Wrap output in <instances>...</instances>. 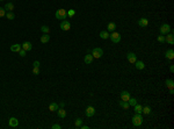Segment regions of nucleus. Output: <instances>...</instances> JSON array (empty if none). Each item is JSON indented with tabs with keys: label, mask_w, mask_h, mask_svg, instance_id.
Wrapping results in <instances>:
<instances>
[{
	"label": "nucleus",
	"mask_w": 174,
	"mask_h": 129,
	"mask_svg": "<svg viewBox=\"0 0 174 129\" xmlns=\"http://www.w3.org/2000/svg\"><path fill=\"white\" fill-rule=\"evenodd\" d=\"M142 123H143L142 114L136 113L133 116H132V124H133L135 127H139V126H142Z\"/></svg>",
	"instance_id": "nucleus-1"
},
{
	"label": "nucleus",
	"mask_w": 174,
	"mask_h": 129,
	"mask_svg": "<svg viewBox=\"0 0 174 129\" xmlns=\"http://www.w3.org/2000/svg\"><path fill=\"white\" fill-rule=\"evenodd\" d=\"M67 17V12L65 11V9H63V8H59L57 12H56V19H58V20H65Z\"/></svg>",
	"instance_id": "nucleus-2"
},
{
	"label": "nucleus",
	"mask_w": 174,
	"mask_h": 129,
	"mask_svg": "<svg viewBox=\"0 0 174 129\" xmlns=\"http://www.w3.org/2000/svg\"><path fill=\"white\" fill-rule=\"evenodd\" d=\"M109 38L111 40V42L118 43L121 41V34L117 32H111V34H109Z\"/></svg>",
	"instance_id": "nucleus-3"
},
{
	"label": "nucleus",
	"mask_w": 174,
	"mask_h": 129,
	"mask_svg": "<svg viewBox=\"0 0 174 129\" xmlns=\"http://www.w3.org/2000/svg\"><path fill=\"white\" fill-rule=\"evenodd\" d=\"M159 30H160V34H161V35H166V34H168V33L172 30V28H171L169 25L164 23V25H161V27L159 28Z\"/></svg>",
	"instance_id": "nucleus-4"
},
{
	"label": "nucleus",
	"mask_w": 174,
	"mask_h": 129,
	"mask_svg": "<svg viewBox=\"0 0 174 129\" xmlns=\"http://www.w3.org/2000/svg\"><path fill=\"white\" fill-rule=\"evenodd\" d=\"M102 55H103V50H102L101 48H94L93 49V51H92L93 58H101Z\"/></svg>",
	"instance_id": "nucleus-5"
},
{
	"label": "nucleus",
	"mask_w": 174,
	"mask_h": 129,
	"mask_svg": "<svg viewBox=\"0 0 174 129\" xmlns=\"http://www.w3.org/2000/svg\"><path fill=\"white\" fill-rule=\"evenodd\" d=\"M60 29H62V30H65V32L70 30V29H71V23H70V21L63 20V21L60 22Z\"/></svg>",
	"instance_id": "nucleus-6"
},
{
	"label": "nucleus",
	"mask_w": 174,
	"mask_h": 129,
	"mask_svg": "<svg viewBox=\"0 0 174 129\" xmlns=\"http://www.w3.org/2000/svg\"><path fill=\"white\" fill-rule=\"evenodd\" d=\"M85 114H86V116H88V118H92L93 115L95 114V109L93 106H88V107L86 108V111H85Z\"/></svg>",
	"instance_id": "nucleus-7"
},
{
	"label": "nucleus",
	"mask_w": 174,
	"mask_h": 129,
	"mask_svg": "<svg viewBox=\"0 0 174 129\" xmlns=\"http://www.w3.org/2000/svg\"><path fill=\"white\" fill-rule=\"evenodd\" d=\"M130 93L128 91H123L121 92V100H123V101H129V99H130Z\"/></svg>",
	"instance_id": "nucleus-8"
},
{
	"label": "nucleus",
	"mask_w": 174,
	"mask_h": 129,
	"mask_svg": "<svg viewBox=\"0 0 174 129\" xmlns=\"http://www.w3.org/2000/svg\"><path fill=\"white\" fill-rule=\"evenodd\" d=\"M167 36L165 37V42L169 43V44H174V36H173V33H168L166 34Z\"/></svg>",
	"instance_id": "nucleus-9"
},
{
	"label": "nucleus",
	"mask_w": 174,
	"mask_h": 129,
	"mask_svg": "<svg viewBox=\"0 0 174 129\" xmlns=\"http://www.w3.org/2000/svg\"><path fill=\"white\" fill-rule=\"evenodd\" d=\"M127 58L130 63H135V62L137 60V56L133 54V52H129V54L127 55Z\"/></svg>",
	"instance_id": "nucleus-10"
},
{
	"label": "nucleus",
	"mask_w": 174,
	"mask_h": 129,
	"mask_svg": "<svg viewBox=\"0 0 174 129\" xmlns=\"http://www.w3.org/2000/svg\"><path fill=\"white\" fill-rule=\"evenodd\" d=\"M21 48L23 49V50H26V51H30L33 49V45L30 42H25L21 44Z\"/></svg>",
	"instance_id": "nucleus-11"
},
{
	"label": "nucleus",
	"mask_w": 174,
	"mask_h": 129,
	"mask_svg": "<svg viewBox=\"0 0 174 129\" xmlns=\"http://www.w3.org/2000/svg\"><path fill=\"white\" fill-rule=\"evenodd\" d=\"M8 124H9V127L15 128V127L19 126V121H17V119H15V118H11L9 119V121H8Z\"/></svg>",
	"instance_id": "nucleus-12"
},
{
	"label": "nucleus",
	"mask_w": 174,
	"mask_h": 129,
	"mask_svg": "<svg viewBox=\"0 0 174 129\" xmlns=\"http://www.w3.org/2000/svg\"><path fill=\"white\" fill-rule=\"evenodd\" d=\"M138 25L141 26V27H146L149 25V20L146 17H142V19H139L138 20Z\"/></svg>",
	"instance_id": "nucleus-13"
},
{
	"label": "nucleus",
	"mask_w": 174,
	"mask_h": 129,
	"mask_svg": "<svg viewBox=\"0 0 174 129\" xmlns=\"http://www.w3.org/2000/svg\"><path fill=\"white\" fill-rule=\"evenodd\" d=\"M59 108V105L57 102H51L50 106H49V111L50 112H57V109Z\"/></svg>",
	"instance_id": "nucleus-14"
},
{
	"label": "nucleus",
	"mask_w": 174,
	"mask_h": 129,
	"mask_svg": "<svg viewBox=\"0 0 174 129\" xmlns=\"http://www.w3.org/2000/svg\"><path fill=\"white\" fill-rule=\"evenodd\" d=\"M165 56H166V58L167 59H173L174 58V50L173 49H168V50L166 51Z\"/></svg>",
	"instance_id": "nucleus-15"
},
{
	"label": "nucleus",
	"mask_w": 174,
	"mask_h": 129,
	"mask_svg": "<svg viewBox=\"0 0 174 129\" xmlns=\"http://www.w3.org/2000/svg\"><path fill=\"white\" fill-rule=\"evenodd\" d=\"M84 62L86 63V64H91V63L93 62V56H92V54L86 55V56L84 57Z\"/></svg>",
	"instance_id": "nucleus-16"
},
{
	"label": "nucleus",
	"mask_w": 174,
	"mask_h": 129,
	"mask_svg": "<svg viewBox=\"0 0 174 129\" xmlns=\"http://www.w3.org/2000/svg\"><path fill=\"white\" fill-rule=\"evenodd\" d=\"M21 49H22L21 44H13V45H11V51H13V52H19Z\"/></svg>",
	"instance_id": "nucleus-17"
},
{
	"label": "nucleus",
	"mask_w": 174,
	"mask_h": 129,
	"mask_svg": "<svg viewBox=\"0 0 174 129\" xmlns=\"http://www.w3.org/2000/svg\"><path fill=\"white\" fill-rule=\"evenodd\" d=\"M115 29H116L115 22H109L108 26H107V30H108V32H115Z\"/></svg>",
	"instance_id": "nucleus-18"
},
{
	"label": "nucleus",
	"mask_w": 174,
	"mask_h": 129,
	"mask_svg": "<svg viewBox=\"0 0 174 129\" xmlns=\"http://www.w3.org/2000/svg\"><path fill=\"white\" fill-rule=\"evenodd\" d=\"M57 115L59 118H65L66 116V112H65V109L64 108H58L57 109Z\"/></svg>",
	"instance_id": "nucleus-19"
},
{
	"label": "nucleus",
	"mask_w": 174,
	"mask_h": 129,
	"mask_svg": "<svg viewBox=\"0 0 174 129\" xmlns=\"http://www.w3.org/2000/svg\"><path fill=\"white\" fill-rule=\"evenodd\" d=\"M165 84H166V87H167V88H169V90H173V88H174V81H173V79H167Z\"/></svg>",
	"instance_id": "nucleus-20"
},
{
	"label": "nucleus",
	"mask_w": 174,
	"mask_h": 129,
	"mask_svg": "<svg viewBox=\"0 0 174 129\" xmlns=\"http://www.w3.org/2000/svg\"><path fill=\"white\" fill-rule=\"evenodd\" d=\"M135 64H136V69H138V70H143L145 68V64L143 63L142 60H136Z\"/></svg>",
	"instance_id": "nucleus-21"
},
{
	"label": "nucleus",
	"mask_w": 174,
	"mask_h": 129,
	"mask_svg": "<svg viewBox=\"0 0 174 129\" xmlns=\"http://www.w3.org/2000/svg\"><path fill=\"white\" fill-rule=\"evenodd\" d=\"M100 37L103 38V40L109 38V32H108V30H102V32H100Z\"/></svg>",
	"instance_id": "nucleus-22"
},
{
	"label": "nucleus",
	"mask_w": 174,
	"mask_h": 129,
	"mask_svg": "<svg viewBox=\"0 0 174 129\" xmlns=\"http://www.w3.org/2000/svg\"><path fill=\"white\" fill-rule=\"evenodd\" d=\"M4 8L6 9V12H12L13 9H14V5H13L12 2H7V4L5 5V7H4Z\"/></svg>",
	"instance_id": "nucleus-23"
},
{
	"label": "nucleus",
	"mask_w": 174,
	"mask_h": 129,
	"mask_svg": "<svg viewBox=\"0 0 174 129\" xmlns=\"http://www.w3.org/2000/svg\"><path fill=\"white\" fill-rule=\"evenodd\" d=\"M133 107H135V112H136V113H138V114H142L143 106L141 105V103H136V105H135Z\"/></svg>",
	"instance_id": "nucleus-24"
},
{
	"label": "nucleus",
	"mask_w": 174,
	"mask_h": 129,
	"mask_svg": "<svg viewBox=\"0 0 174 129\" xmlns=\"http://www.w3.org/2000/svg\"><path fill=\"white\" fill-rule=\"evenodd\" d=\"M50 41V36H49V34H44L41 36V42L42 43H48Z\"/></svg>",
	"instance_id": "nucleus-25"
},
{
	"label": "nucleus",
	"mask_w": 174,
	"mask_h": 129,
	"mask_svg": "<svg viewBox=\"0 0 174 129\" xmlns=\"http://www.w3.org/2000/svg\"><path fill=\"white\" fill-rule=\"evenodd\" d=\"M6 17H7L8 20H14V19H15V15H14L13 12H7V13H6Z\"/></svg>",
	"instance_id": "nucleus-26"
},
{
	"label": "nucleus",
	"mask_w": 174,
	"mask_h": 129,
	"mask_svg": "<svg viewBox=\"0 0 174 129\" xmlns=\"http://www.w3.org/2000/svg\"><path fill=\"white\" fill-rule=\"evenodd\" d=\"M120 106H121L122 108H124V109H128V108L130 107L129 102H128V101H123V100H122V102H120Z\"/></svg>",
	"instance_id": "nucleus-27"
},
{
	"label": "nucleus",
	"mask_w": 174,
	"mask_h": 129,
	"mask_svg": "<svg viewBox=\"0 0 174 129\" xmlns=\"http://www.w3.org/2000/svg\"><path fill=\"white\" fill-rule=\"evenodd\" d=\"M81 123H83V120L80 118H78L75 120V122H74V127H75V128H79L80 126H81Z\"/></svg>",
	"instance_id": "nucleus-28"
},
{
	"label": "nucleus",
	"mask_w": 174,
	"mask_h": 129,
	"mask_svg": "<svg viewBox=\"0 0 174 129\" xmlns=\"http://www.w3.org/2000/svg\"><path fill=\"white\" fill-rule=\"evenodd\" d=\"M142 113H144V114H151V108L149 107V106H145V107H143V111H142Z\"/></svg>",
	"instance_id": "nucleus-29"
},
{
	"label": "nucleus",
	"mask_w": 174,
	"mask_h": 129,
	"mask_svg": "<svg viewBox=\"0 0 174 129\" xmlns=\"http://www.w3.org/2000/svg\"><path fill=\"white\" fill-rule=\"evenodd\" d=\"M41 30H42L44 34H49V32H50V28L48 27V26H42V27H41Z\"/></svg>",
	"instance_id": "nucleus-30"
},
{
	"label": "nucleus",
	"mask_w": 174,
	"mask_h": 129,
	"mask_svg": "<svg viewBox=\"0 0 174 129\" xmlns=\"http://www.w3.org/2000/svg\"><path fill=\"white\" fill-rule=\"evenodd\" d=\"M128 102H129V105H130V106H135V105L137 103V100H136L135 98H130Z\"/></svg>",
	"instance_id": "nucleus-31"
},
{
	"label": "nucleus",
	"mask_w": 174,
	"mask_h": 129,
	"mask_svg": "<svg viewBox=\"0 0 174 129\" xmlns=\"http://www.w3.org/2000/svg\"><path fill=\"white\" fill-rule=\"evenodd\" d=\"M157 40H158V42H160V43H164V42H165V36H164V35H161V34H160V35H159L158 37H157Z\"/></svg>",
	"instance_id": "nucleus-32"
},
{
	"label": "nucleus",
	"mask_w": 174,
	"mask_h": 129,
	"mask_svg": "<svg viewBox=\"0 0 174 129\" xmlns=\"http://www.w3.org/2000/svg\"><path fill=\"white\" fill-rule=\"evenodd\" d=\"M6 9L5 8H2V7H0V17H2V16H5L6 15Z\"/></svg>",
	"instance_id": "nucleus-33"
},
{
	"label": "nucleus",
	"mask_w": 174,
	"mask_h": 129,
	"mask_svg": "<svg viewBox=\"0 0 174 129\" xmlns=\"http://www.w3.org/2000/svg\"><path fill=\"white\" fill-rule=\"evenodd\" d=\"M33 73H34L35 76L40 75V69H38V68H35V66H34V69H33Z\"/></svg>",
	"instance_id": "nucleus-34"
},
{
	"label": "nucleus",
	"mask_w": 174,
	"mask_h": 129,
	"mask_svg": "<svg viewBox=\"0 0 174 129\" xmlns=\"http://www.w3.org/2000/svg\"><path fill=\"white\" fill-rule=\"evenodd\" d=\"M19 54H20V56H21V57H25V56H26V54H27V51H26V50H23V49H21V50L19 51Z\"/></svg>",
	"instance_id": "nucleus-35"
},
{
	"label": "nucleus",
	"mask_w": 174,
	"mask_h": 129,
	"mask_svg": "<svg viewBox=\"0 0 174 129\" xmlns=\"http://www.w3.org/2000/svg\"><path fill=\"white\" fill-rule=\"evenodd\" d=\"M74 14H75V11H74V9H70V11L67 12V15L69 16H73Z\"/></svg>",
	"instance_id": "nucleus-36"
},
{
	"label": "nucleus",
	"mask_w": 174,
	"mask_h": 129,
	"mask_svg": "<svg viewBox=\"0 0 174 129\" xmlns=\"http://www.w3.org/2000/svg\"><path fill=\"white\" fill-rule=\"evenodd\" d=\"M34 66H35V68H40V62H38V60H35V62H34Z\"/></svg>",
	"instance_id": "nucleus-37"
},
{
	"label": "nucleus",
	"mask_w": 174,
	"mask_h": 129,
	"mask_svg": "<svg viewBox=\"0 0 174 129\" xmlns=\"http://www.w3.org/2000/svg\"><path fill=\"white\" fill-rule=\"evenodd\" d=\"M52 128H53V129H60L62 127H60L59 124H57V123H56V124H53V126H52Z\"/></svg>",
	"instance_id": "nucleus-38"
},
{
	"label": "nucleus",
	"mask_w": 174,
	"mask_h": 129,
	"mask_svg": "<svg viewBox=\"0 0 174 129\" xmlns=\"http://www.w3.org/2000/svg\"><path fill=\"white\" fill-rule=\"evenodd\" d=\"M79 128H81V129H88L90 127H88V126H84V124H81V126H80Z\"/></svg>",
	"instance_id": "nucleus-39"
},
{
	"label": "nucleus",
	"mask_w": 174,
	"mask_h": 129,
	"mask_svg": "<svg viewBox=\"0 0 174 129\" xmlns=\"http://www.w3.org/2000/svg\"><path fill=\"white\" fill-rule=\"evenodd\" d=\"M169 70H171V72H174V65H171V66H169Z\"/></svg>",
	"instance_id": "nucleus-40"
},
{
	"label": "nucleus",
	"mask_w": 174,
	"mask_h": 129,
	"mask_svg": "<svg viewBox=\"0 0 174 129\" xmlns=\"http://www.w3.org/2000/svg\"><path fill=\"white\" fill-rule=\"evenodd\" d=\"M64 106H65V103H64V102H60V103H59V107L60 108H64Z\"/></svg>",
	"instance_id": "nucleus-41"
},
{
	"label": "nucleus",
	"mask_w": 174,
	"mask_h": 129,
	"mask_svg": "<svg viewBox=\"0 0 174 129\" xmlns=\"http://www.w3.org/2000/svg\"><path fill=\"white\" fill-rule=\"evenodd\" d=\"M169 93H171V94H174V90H169Z\"/></svg>",
	"instance_id": "nucleus-42"
},
{
	"label": "nucleus",
	"mask_w": 174,
	"mask_h": 129,
	"mask_svg": "<svg viewBox=\"0 0 174 129\" xmlns=\"http://www.w3.org/2000/svg\"><path fill=\"white\" fill-rule=\"evenodd\" d=\"M0 1H4V0H0Z\"/></svg>",
	"instance_id": "nucleus-43"
}]
</instances>
